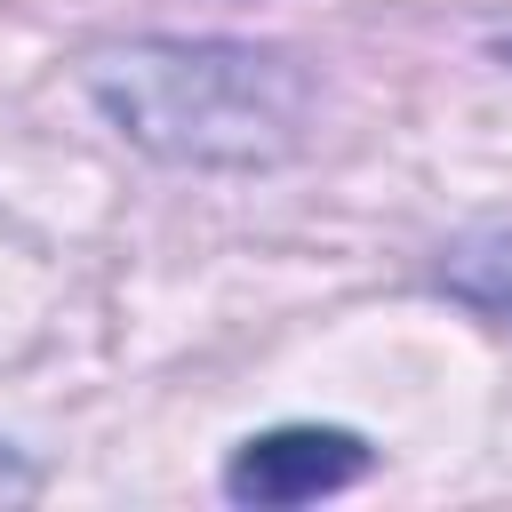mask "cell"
<instances>
[{"instance_id": "cell-1", "label": "cell", "mask_w": 512, "mask_h": 512, "mask_svg": "<svg viewBox=\"0 0 512 512\" xmlns=\"http://www.w3.org/2000/svg\"><path fill=\"white\" fill-rule=\"evenodd\" d=\"M80 88L120 144H136L160 168H200V176L288 168L320 120V80L288 48L216 40V32L112 40L80 64Z\"/></svg>"}, {"instance_id": "cell-2", "label": "cell", "mask_w": 512, "mask_h": 512, "mask_svg": "<svg viewBox=\"0 0 512 512\" xmlns=\"http://www.w3.org/2000/svg\"><path fill=\"white\" fill-rule=\"evenodd\" d=\"M368 472V440L344 432V424H272V432H248L224 464V496L232 504H256V512H280V504H320L336 488H352Z\"/></svg>"}, {"instance_id": "cell-3", "label": "cell", "mask_w": 512, "mask_h": 512, "mask_svg": "<svg viewBox=\"0 0 512 512\" xmlns=\"http://www.w3.org/2000/svg\"><path fill=\"white\" fill-rule=\"evenodd\" d=\"M440 288L456 304H472L480 320L512 328V224H472L440 248Z\"/></svg>"}, {"instance_id": "cell-4", "label": "cell", "mask_w": 512, "mask_h": 512, "mask_svg": "<svg viewBox=\"0 0 512 512\" xmlns=\"http://www.w3.org/2000/svg\"><path fill=\"white\" fill-rule=\"evenodd\" d=\"M8 496H32V464H24V456L0 440V504H8Z\"/></svg>"}, {"instance_id": "cell-5", "label": "cell", "mask_w": 512, "mask_h": 512, "mask_svg": "<svg viewBox=\"0 0 512 512\" xmlns=\"http://www.w3.org/2000/svg\"><path fill=\"white\" fill-rule=\"evenodd\" d=\"M496 56H504V64H512V32H496Z\"/></svg>"}]
</instances>
